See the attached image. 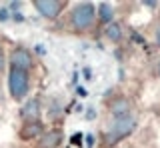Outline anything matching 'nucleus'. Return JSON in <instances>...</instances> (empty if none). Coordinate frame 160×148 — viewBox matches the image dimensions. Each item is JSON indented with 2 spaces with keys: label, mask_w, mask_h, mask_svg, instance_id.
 I'll use <instances>...</instances> for the list:
<instances>
[{
  "label": "nucleus",
  "mask_w": 160,
  "mask_h": 148,
  "mask_svg": "<svg viewBox=\"0 0 160 148\" xmlns=\"http://www.w3.org/2000/svg\"><path fill=\"white\" fill-rule=\"evenodd\" d=\"M96 20V6L90 2H82L76 4L72 8V14H70V22L76 30H88L90 26Z\"/></svg>",
  "instance_id": "nucleus-1"
},
{
  "label": "nucleus",
  "mask_w": 160,
  "mask_h": 148,
  "mask_svg": "<svg viewBox=\"0 0 160 148\" xmlns=\"http://www.w3.org/2000/svg\"><path fill=\"white\" fill-rule=\"evenodd\" d=\"M8 90L10 96L14 100H22L30 90V74L24 70H16V68H10L8 74Z\"/></svg>",
  "instance_id": "nucleus-2"
},
{
  "label": "nucleus",
  "mask_w": 160,
  "mask_h": 148,
  "mask_svg": "<svg viewBox=\"0 0 160 148\" xmlns=\"http://www.w3.org/2000/svg\"><path fill=\"white\" fill-rule=\"evenodd\" d=\"M134 128H136V120H134L132 114L128 116H120V118H112V122H110L108 126V142H118L122 140V138L130 136L134 132Z\"/></svg>",
  "instance_id": "nucleus-3"
},
{
  "label": "nucleus",
  "mask_w": 160,
  "mask_h": 148,
  "mask_svg": "<svg viewBox=\"0 0 160 148\" xmlns=\"http://www.w3.org/2000/svg\"><path fill=\"white\" fill-rule=\"evenodd\" d=\"M8 62H10V68L28 72L34 64V58H32V54H30V50H26V48H16V50L10 52Z\"/></svg>",
  "instance_id": "nucleus-4"
},
{
  "label": "nucleus",
  "mask_w": 160,
  "mask_h": 148,
  "mask_svg": "<svg viewBox=\"0 0 160 148\" xmlns=\"http://www.w3.org/2000/svg\"><path fill=\"white\" fill-rule=\"evenodd\" d=\"M34 8L38 10L40 16L44 18H56L64 8V2H58V0H36L34 2Z\"/></svg>",
  "instance_id": "nucleus-5"
},
{
  "label": "nucleus",
  "mask_w": 160,
  "mask_h": 148,
  "mask_svg": "<svg viewBox=\"0 0 160 148\" xmlns=\"http://www.w3.org/2000/svg\"><path fill=\"white\" fill-rule=\"evenodd\" d=\"M110 114L112 118H120V116H128L130 114V102L128 98H114L112 104H110Z\"/></svg>",
  "instance_id": "nucleus-6"
},
{
  "label": "nucleus",
  "mask_w": 160,
  "mask_h": 148,
  "mask_svg": "<svg viewBox=\"0 0 160 148\" xmlns=\"http://www.w3.org/2000/svg\"><path fill=\"white\" fill-rule=\"evenodd\" d=\"M60 144H62V134L58 130H48L40 138V146L42 148H58Z\"/></svg>",
  "instance_id": "nucleus-7"
},
{
  "label": "nucleus",
  "mask_w": 160,
  "mask_h": 148,
  "mask_svg": "<svg viewBox=\"0 0 160 148\" xmlns=\"http://www.w3.org/2000/svg\"><path fill=\"white\" fill-rule=\"evenodd\" d=\"M98 18L102 22H106V24H112V18H114V8H112V4H108V2H100L98 4Z\"/></svg>",
  "instance_id": "nucleus-8"
},
{
  "label": "nucleus",
  "mask_w": 160,
  "mask_h": 148,
  "mask_svg": "<svg viewBox=\"0 0 160 148\" xmlns=\"http://www.w3.org/2000/svg\"><path fill=\"white\" fill-rule=\"evenodd\" d=\"M38 112H40V104H38V100L34 98V100H30L26 106H24V110H22V116L26 118L28 122H34V120H38Z\"/></svg>",
  "instance_id": "nucleus-9"
},
{
  "label": "nucleus",
  "mask_w": 160,
  "mask_h": 148,
  "mask_svg": "<svg viewBox=\"0 0 160 148\" xmlns=\"http://www.w3.org/2000/svg\"><path fill=\"white\" fill-rule=\"evenodd\" d=\"M40 130H42V126H40V122L38 120H34V122H26V126L22 128V138H34V136H38L40 134Z\"/></svg>",
  "instance_id": "nucleus-10"
},
{
  "label": "nucleus",
  "mask_w": 160,
  "mask_h": 148,
  "mask_svg": "<svg viewBox=\"0 0 160 148\" xmlns=\"http://www.w3.org/2000/svg\"><path fill=\"white\" fill-rule=\"evenodd\" d=\"M106 36H108V40H112V42L122 40V28H120V24H116V22L108 24L106 26Z\"/></svg>",
  "instance_id": "nucleus-11"
},
{
  "label": "nucleus",
  "mask_w": 160,
  "mask_h": 148,
  "mask_svg": "<svg viewBox=\"0 0 160 148\" xmlns=\"http://www.w3.org/2000/svg\"><path fill=\"white\" fill-rule=\"evenodd\" d=\"M4 64H6V60H4V48H2V44H0V72L4 70Z\"/></svg>",
  "instance_id": "nucleus-12"
},
{
  "label": "nucleus",
  "mask_w": 160,
  "mask_h": 148,
  "mask_svg": "<svg viewBox=\"0 0 160 148\" xmlns=\"http://www.w3.org/2000/svg\"><path fill=\"white\" fill-rule=\"evenodd\" d=\"M156 44H158V46H160V28H158V30H156Z\"/></svg>",
  "instance_id": "nucleus-13"
},
{
  "label": "nucleus",
  "mask_w": 160,
  "mask_h": 148,
  "mask_svg": "<svg viewBox=\"0 0 160 148\" xmlns=\"http://www.w3.org/2000/svg\"><path fill=\"white\" fill-rule=\"evenodd\" d=\"M156 70H158V76H160V60H158V66H156Z\"/></svg>",
  "instance_id": "nucleus-14"
}]
</instances>
